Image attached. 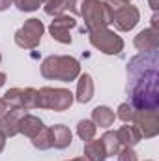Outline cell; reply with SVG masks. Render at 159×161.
<instances>
[{"label":"cell","instance_id":"cell-1","mask_svg":"<svg viewBox=\"0 0 159 161\" xmlns=\"http://www.w3.org/2000/svg\"><path fill=\"white\" fill-rule=\"evenodd\" d=\"M80 75V64L77 58L68 54H51L41 62V77L49 80L71 82Z\"/></svg>","mask_w":159,"mask_h":161},{"label":"cell","instance_id":"cell-2","mask_svg":"<svg viewBox=\"0 0 159 161\" xmlns=\"http://www.w3.org/2000/svg\"><path fill=\"white\" fill-rule=\"evenodd\" d=\"M80 17L84 19L86 32L94 28H105L112 21V9L103 0H84L80 4Z\"/></svg>","mask_w":159,"mask_h":161},{"label":"cell","instance_id":"cell-3","mask_svg":"<svg viewBox=\"0 0 159 161\" xmlns=\"http://www.w3.org/2000/svg\"><path fill=\"white\" fill-rule=\"evenodd\" d=\"M73 94L68 88H51L43 86L38 90V109H49L54 113L68 111L73 103Z\"/></svg>","mask_w":159,"mask_h":161},{"label":"cell","instance_id":"cell-4","mask_svg":"<svg viewBox=\"0 0 159 161\" xmlns=\"http://www.w3.org/2000/svg\"><path fill=\"white\" fill-rule=\"evenodd\" d=\"M88 40L92 43V47H96L103 54H120L123 51V40H122V36H118L109 26L90 30L88 32Z\"/></svg>","mask_w":159,"mask_h":161},{"label":"cell","instance_id":"cell-5","mask_svg":"<svg viewBox=\"0 0 159 161\" xmlns=\"http://www.w3.org/2000/svg\"><path fill=\"white\" fill-rule=\"evenodd\" d=\"M43 32H45V26L40 19L32 17L28 21H25V25L15 32L13 40L15 43L21 47V49H26V51H32L36 49L41 43V38H43Z\"/></svg>","mask_w":159,"mask_h":161},{"label":"cell","instance_id":"cell-6","mask_svg":"<svg viewBox=\"0 0 159 161\" xmlns=\"http://www.w3.org/2000/svg\"><path fill=\"white\" fill-rule=\"evenodd\" d=\"M139 21H140V11L133 4H122V6L112 9V21H111V25H114L120 32L133 30L139 25Z\"/></svg>","mask_w":159,"mask_h":161},{"label":"cell","instance_id":"cell-7","mask_svg":"<svg viewBox=\"0 0 159 161\" xmlns=\"http://www.w3.org/2000/svg\"><path fill=\"white\" fill-rule=\"evenodd\" d=\"M131 124L139 129L140 137H144V139H154L159 133L157 111H135Z\"/></svg>","mask_w":159,"mask_h":161},{"label":"cell","instance_id":"cell-8","mask_svg":"<svg viewBox=\"0 0 159 161\" xmlns=\"http://www.w3.org/2000/svg\"><path fill=\"white\" fill-rule=\"evenodd\" d=\"M75 26H77L75 17L64 13V15H58V17H54V19L51 21V25H49V34L52 36V40H56L58 43L68 45V43H71V34H69V30L75 28Z\"/></svg>","mask_w":159,"mask_h":161},{"label":"cell","instance_id":"cell-9","mask_svg":"<svg viewBox=\"0 0 159 161\" xmlns=\"http://www.w3.org/2000/svg\"><path fill=\"white\" fill-rule=\"evenodd\" d=\"M135 47L140 53H156L159 49V30L156 28H144L135 36Z\"/></svg>","mask_w":159,"mask_h":161},{"label":"cell","instance_id":"cell-10","mask_svg":"<svg viewBox=\"0 0 159 161\" xmlns=\"http://www.w3.org/2000/svg\"><path fill=\"white\" fill-rule=\"evenodd\" d=\"M26 111L23 109H8L2 116H0V131L6 137H15L19 135V120Z\"/></svg>","mask_w":159,"mask_h":161},{"label":"cell","instance_id":"cell-11","mask_svg":"<svg viewBox=\"0 0 159 161\" xmlns=\"http://www.w3.org/2000/svg\"><path fill=\"white\" fill-rule=\"evenodd\" d=\"M77 94H75V99L79 103H88L92 101L94 97V79L90 73H80L77 77Z\"/></svg>","mask_w":159,"mask_h":161},{"label":"cell","instance_id":"cell-12","mask_svg":"<svg viewBox=\"0 0 159 161\" xmlns=\"http://www.w3.org/2000/svg\"><path fill=\"white\" fill-rule=\"evenodd\" d=\"M51 131H52V146H54L56 150H66V148L71 144V141H73V133L69 131L68 125H64V124H56V125L51 127Z\"/></svg>","mask_w":159,"mask_h":161},{"label":"cell","instance_id":"cell-13","mask_svg":"<svg viewBox=\"0 0 159 161\" xmlns=\"http://www.w3.org/2000/svg\"><path fill=\"white\" fill-rule=\"evenodd\" d=\"M41 127H43V122L38 116L30 114V113H25L21 116V120H19V133L25 135V137H28V139H32Z\"/></svg>","mask_w":159,"mask_h":161},{"label":"cell","instance_id":"cell-14","mask_svg":"<svg viewBox=\"0 0 159 161\" xmlns=\"http://www.w3.org/2000/svg\"><path fill=\"white\" fill-rule=\"evenodd\" d=\"M114 118H116L114 111H112L111 107H107V105H97V107L92 111V122H94L96 125L103 127V129L111 127V125L114 124Z\"/></svg>","mask_w":159,"mask_h":161},{"label":"cell","instance_id":"cell-15","mask_svg":"<svg viewBox=\"0 0 159 161\" xmlns=\"http://www.w3.org/2000/svg\"><path fill=\"white\" fill-rule=\"evenodd\" d=\"M116 137H118L120 144L122 146H127V148H133L135 144L140 142V133L135 125H122L118 131H116Z\"/></svg>","mask_w":159,"mask_h":161},{"label":"cell","instance_id":"cell-16","mask_svg":"<svg viewBox=\"0 0 159 161\" xmlns=\"http://www.w3.org/2000/svg\"><path fill=\"white\" fill-rule=\"evenodd\" d=\"M84 159L86 161H105L107 159V154H105V148L101 144V141H88L84 142Z\"/></svg>","mask_w":159,"mask_h":161},{"label":"cell","instance_id":"cell-17","mask_svg":"<svg viewBox=\"0 0 159 161\" xmlns=\"http://www.w3.org/2000/svg\"><path fill=\"white\" fill-rule=\"evenodd\" d=\"M32 141V144H34V148H38V150H49V148H52V131H51V127H47V125H43L40 131L30 139Z\"/></svg>","mask_w":159,"mask_h":161},{"label":"cell","instance_id":"cell-18","mask_svg":"<svg viewBox=\"0 0 159 161\" xmlns=\"http://www.w3.org/2000/svg\"><path fill=\"white\" fill-rule=\"evenodd\" d=\"M99 141H101V144H103V148H105L107 158L116 156V154L120 152V148H122L118 137H116V131H105V133H103V137H101Z\"/></svg>","mask_w":159,"mask_h":161},{"label":"cell","instance_id":"cell-19","mask_svg":"<svg viewBox=\"0 0 159 161\" xmlns=\"http://www.w3.org/2000/svg\"><path fill=\"white\" fill-rule=\"evenodd\" d=\"M96 133H97V125L92 120H80L77 124V135H79L80 141L88 142V141L96 139Z\"/></svg>","mask_w":159,"mask_h":161},{"label":"cell","instance_id":"cell-20","mask_svg":"<svg viewBox=\"0 0 159 161\" xmlns=\"http://www.w3.org/2000/svg\"><path fill=\"white\" fill-rule=\"evenodd\" d=\"M4 101L9 109H23V88H9L4 94Z\"/></svg>","mask_w":159,"mask_h":161},{"label":"cell","instance_id":"cell-21","mask_svg":"<svg viewBox=\"0 0 159 161\" xmlns=\"http://www.w3.org/2000/svg\"><path fill=\"white\" fill-rule=\"evenodd\" d=\"M23 109L25 111L38 109V90L36 88H23Z\"/></svg>","mask_w":159,"mask_h":161},{"label":"cell","instance_id":"cell-22","mask_svg":"<svg viewBox=\"0 0 159 161\" xmlns=\"http://www.w3.org/2000/svg\"><path fill=\"white\" fill-rule=\"evenodd\" d=\"M43 9L51 17L64 15V11H66V0H49V2L43 4Z\"/></svg>","mask_w":159,"mask_h":161},{"label":"cell","instance_id":"cell-23","mask_svg":"<svg viewBox=\"0 0 159 161\" xmlns=\"http://www.w3.org/2000/svg\"><path fill=\"white\" fill-rule=\"evenodd\" d=\"M11 4L19 11H36V9H40L43 2L41 0H11Z\"/></svg>","mask_w":159,"mask_h":161},{"label":"cell","instance_id":"cell-24","mask_svg":"<svg viewBox=\"0 0 159 161\" xmlns=\"http://www.w3.org/2000/svg\"><path fill=\"white\" fill-rule=\"evenodd\" d=\"M116 116H118L122 122H125V124H131V122H133V116H135V109H133L129 103H122L118 107Z\"/></svg>","mask_w":159,"mask_h":161},{"label":"cell","instance_id":"cell-25","mask_svg":"<svg viewBox=\"0 0 159 161\" xmlns=\"http://www.w3.org/2000/svg\"><path fill=\"white\" fill-rule=\"evenodd\" d=\"M116 156H118V161H139L137 152H135L133 148H127V146L120 148V152L116 154Z\"/></svg>","mask_w":159,"mask_h":161},{"label":"cell","instance_id":"cell-26","mask_svg":"<svg viewBox=\"0 0 159 161\" xmlns=\"http://www.w3.org/2000/svg\"><path fill=\"white\" fill-rule=\"evenodd\" d=\"M84 0H66V9H69L73 15H80V4Z\"/></svg>","mask_w":159,"mask_h":161},{"label":"cell","instance_id":"cell-27","mask_svg":"<svg viewBox=\"0 0 159 161\" xmlns=\"http://www.w3.org/2000/svg\"><path fill=\"white\" fill-rule=\"evenodd\" d=\"M150 28H156V30H159V15H157V11L152 15V26Z\"/></svg>","mask_w":159,"mask_h":161},{"label":"cell","instance_id":"cell-28","mask_svg":"<svg viewBox=\"0 0 159 161\" xmlns=\"http://www.w3.org/2000/svg\"><path fill=\"white\" fill-rule=\"evenodd\" d=\"M8 109H9V107H8V103L4 101V97H0V116H2V114L8 111Z\"/></svg>","mask_w":159,"mask_h":161},{"label":"cell","instance_id":"cell-29","mask_svg":"<svg viewBox=\"0 0 159 161\" xmlns=\"http://www.w3.org/2000/svg\"><path fill=\"white\" fill-rule=\"evenodd\" d=\"M6 139H8V137L0 131V154H2V152H4V148H6Z\"/></svg>","mask_w":159,"mask_h":161},{"label":"cell","instance_id":"cell-30","mask_svg":"<svg viewBox=\"0 0 159 161\" xmlns=\"http://www.w3.org/2000/svg\"><path fill=\"white\" fill-rule=\"evenodd\" d=\"M11 6V0H0V11H6Z\"/></svg>","mask_w":159,"mask_h":161},{"label":"cell","instance_id":"cell-31","mask_svg":"<svg viewBox=\"0 0 159 161\" xmlns=\"http://www.w3.org/2000/svg\"><path fill=\"white\" fill-rule=\"evenodd\" d=\"M148 4H150V8H152L154 11L159 9V0H148Z\"/></svg>","mask_w":159,"mask_h":161},{"label":"cell","instance_id":"cell-32","mask_svg":"<svg viewBox=\"0 0 159 161\" xmlns=\"http://www.w3.org/2000/svg\"><path fill=\"white\" fill-rule=\"evenodd\" d=\"M6 79H8V77H6V73H2V71H0V88L6 84Z\"/></svg>","mask_w":159,"mask_h":161},{"label":"cell","instance_id":"cell-33","mask_svg":"<svg viewBox=\"0 0 159 161\" xmlns=\"http://www.w3.org/2000/svg\"><path fill=\"white\" fill-rule=\"evenodd\" d=\"M66 161H86L84 158H73V159H66Z\"/></svg>","mask_w":159,"mask_h":161},{"label":"cell","instance_id":"cell-34","mask_svg":"<svg viewBox=\"0 0 159 161\" xmlns=\"http://www.w3.org/2000/svg\"><path fill=\"white\" fill-rule=\"evenodd\" d=\"M120 2H122V4H129L131 0H120Z\"/></svg>","mask_w":159,"mask_h":161},{"label":"cell","instance_id":"cell-35","mask_svg":"<svg viewBox=\"0 0 159 161\" xmlns=\"http://www.w3.org/2000/svg\"><path fill=\"white\" fill-rule=\"evenodd\" d=\"M0 64H2V53H0Z\"/></svg>","mask_w":159,"mask_h":161},{"label":"cell","instance_id":"cell-36","mask_svg":"<svg viewBox=\"0 0 159 161\" xmlns=\"http://www.w3.org/2000/svg\"><path fill=\"white\" fill-rule=\"evenodd\" d=\"M41 2H43V4H45V2H49V0H41Z\"/></svg>","mask_w":159,"mask_h":161},{"label":"cell","instance_id":"cell-37","mask_svg":"<svg viewBox=\"0 0 159 161\" xmlns=\"http://www.w3.org/2000/svg\"><path fill=\"white\" fill-rule=\"evenodd\" d=\"M146 161H154V159H146Z\"/></svg>","mask_w":159,"mask_h":161}]
</instances>
